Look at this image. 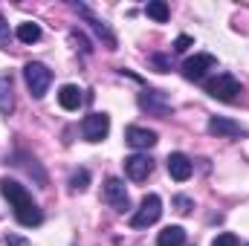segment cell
<instances>
[{"mask_svg":"<svg viewBox=\"0 0 249 246\" xmlns=\"http://www.w3.org/2000/svg\"><path fill=\"white\" fill-rule=\"evenodd\" d=\"M0 194H3V197L9 200V206L15 209V220H18L20 226L32 229V226H41V223H44V211H41L38 203L32 200V194L26 191V185H20L18 180L3 177V180H0Z\"/></svg>","mask_w":249,"mask_h":246,"instance_id":"obj_1","label":"cell"},{"mask_svg":"<svg viewBox=\"0 0 249 246\" xmlns=\"http://www.w3.org/2000/svg\"><path fill=\"white\" fill-rule=\"evenodd\" d=\"M23 81H26L32 99H44L47 90H50V84H53V70L41 61H29L23 67Z\"/></svg>","mask_w":249,"mask_h":246,"instance_id":"obj_2","label":"cell"},{"mask_svg":"<svg viewBox=\"0 0 249 246\" xmlns=\"http://www.w3.org/2000/svg\"><path fill=\"white\" fill-rule=\"evenodd\" d=\"M206 93H209L212 99H217V102H235V99L244 93V87H241V81H238L232 72H220L217 78H212V81L206 84Z\"/></svg>","mask_w":249,"mask_h":246,"instance_id":"obj_3","label":"cell"},{"mask_svg":"<svg viewBox=\"0 0 249 246\" xmlns=\"http://www.w3.org/2000/svg\"><path fill=\"white\" fill-rule=\"evenodd\" d=\"M160 217H162V200H160V194H145L142 203H139V209H136V214L130 217V226L133 229H148Z\"/></svg>","mask_w":249,"mask_h":246,"instance_id":"obj_4","label":"cell"},{"mask_svg":"<svg viewBox=\"0 0 249 246\" xmlns=\"http://www.w3.org/2000/svg\"><path fill=\"white\" fill-rule=\"evenodd\" d=\"M139 107L148 110V113H154V116H160V119H165V116L174 113V105H171V99H168L165 90H145V93H139Z\"/></svg>","mask_w":249,"mask_h":246,"instance_id":"obj_5","label":"cell"},{"mask_svg":"<svg viewBox=\"0 0 249 246\" xmlns=\"http://www.w3.org/2000/svg\"><path fill=\"white\" fill-rule=\"evenodd\" d=\"M105 203L113 209V211H119V214H124L127 209H130V197H127V188H124V180H119V177H107L105 180Z\"/></svg>","mask_w":249,"mask_h":246,"instance_id":"obj_6","label":"cell"},{"mask_svg":"<svg viewBox=\"0 0 249 246\" xmlns=\"http://www.w3.org/2000/svg\"><path fill=\"white\" fill-rule=\"evenodd\" d=\"M110 133V116L107 113H90L81 119V136L87 142H102Z\"/></svg>","mask_w":249,"mask_h":246,"instance_id":"obj_7","label":"cell"},{"mask_svg":"<svg viewBox=\"0 0 249 246\" xmlns=\"http://www.w3.org/2000/svg\"><path fill=\"white\" fill-rule=\"evenodd\" d=\"M151 171H154V159L148 154H130V157H124V174H127V180L142 183V180L151 177Z\"/></svg>","mask_w":249,"mask_h":246,"instance_id":"obj_8","label":"cell"},{"mask_svg":"<svg viewBox=\"0 0 249 246\" xmlns=\"http://www.w3.org/2000/svg\"><path fill=\"white\" fill-rule=\"evenodd\" d=\"M214 67H217V58H214V55L200 53V55H194V58L183 61V75H186L188 81H203V78H206V72H209V70H214Z\"/></svg>","mask_w":249,"mask_h":246,"instance_id":"obj_9","label":"cell"},{"mask_svg":"<svg viewBox=\"0 0 249 246\" xmlns=\"http://www.w3.org/2000/svg\"><path fill=\"white\" fill-rule=\"evenodd\" d=\"M72 9H75V12H78L81 18H87V23L93 26V32H96V35H99V38H102V41H105V44H107L110 50H116V35L110 32V26H107L105 20H99V18H96V15L90 12V6H84V3H75Z\"/></svg>","mask_w":249,"mask_h":246,"instance_id":"obj_10","label":"cell"},{"mask_svg":"<svg viewBox=\"0 0 249 246\" xmlns=\"http://www.w3.org/2000/svg\"><path fill=\"white\" fill-rule=\"evenodd\" d=\"M124 142H127L130 148H136V151H148V148H154L160 139H157V133H154V130L139 127V124H130V127L124 130Z\"/></svg>","mask_w":249,"mask_h":246,"instance_id":"obj_11","label":"cell"},{"mask_svg":"<svg viewBox=\"0 0 249 246\" xmlns=\"http://www.w3.org/2000/svg\"><path fill=\"white\" fill-rule=\"evenodd\" d=\"M209 133H212V136H226V139H235V136H247L249 130L244 127V124L226 119V116H212V119H209Z\"/></svg>","mask_w":249,"mask_h":246,"instance_id":"obj_12","label":"cell"},{"mask_svg":"<svg viewBox=\"0 0 249 246\" xmlns=\"http://www.w3.org/2000/svg\"><path fill=\"white\" fill-rule=\"evenodd\" d=\"M165 168H168V174H171V180H177V183H186L188 177H191V171H194V162L188 159L186 154H168V159H165Z\"/></svg>","mask_w":249,"mask_h":246,"instance_id":"obj_13","label":"cell"},{"mask_svg":"<svg viewBox=\"0 0 249 246\" xmlns=\"http://www.w3.org/2000/svg\"><path fill=\"white\" fill-rule=\"evenodd\" d=\"M12 110H15V81H12V72H3L0 75V113L12 116Z\"/></svg>","mask_w":249,"mask_h":246,"instance_id":"obj_14","label":"cell"},{"mask_svg":"<svg viewBox=\"0 0 249 246\" xmlns=\"http://www.w3.org/2000/svg\"><path fill=\"white\" fill-rule=\"evenodd\" d=\"M81 102H84V96H81V90L75 84H64L61 90H58V105H61L64 110H78Z\"/></svg>","mask_w":249,"mask_h":246,"instance_id":"obj_15","label":"cell"},{"mask_svg":"<svg viewBox=\"0 0 249 246\" xmlns=\"http://www.w3.org/2000/svg\"><path fill=\"white\" fill-rule=\"evenodd\" d=\"M186 244V229L183 226H165L157 235V246H183Z\"/></svg>","mask_w":249,"mask_h":246,"instance_id":"obj_16","label":"cell"},{"mask_svg":"<svg viewBox=\"0 0 249 246\" xmlns=\"http://www.w3.org/2000/svg\"><path fill=\"white\" fill-rule=\"evenodd\" d=\"M15 38H18L20 44H35V41H41V26L32 23V20H23V23H18Z\"/></svg>","mask_w":249,"mask_h":246,"instance_id":"obj_17","label":"cell"},{"mask_svg":"<svg viewBox=\"0 0 249 246\" xmlns=\"http://www.w3.org/2000/svg\"><path fill=\"white\" fill-rule=\"evenodd\" d=\"M145 15H148L151 20H157V23H165V20H168V15H171V9H168V3H165V0H148Z\"/></svg>","mask_w":249,"mask_h":246,"instance_id":"obj_18","label":"cell"},{"mask_svg":"<svg viewBox=\"0 0 249 246\" xmlns=\"http://www.w3.org/2000/svg\"><path fill=\"white\" fill-rule=\"evenodd\" d=\"M87 185H90V171H87V168L72 171V177H70V188H72V191H84Z\"/></svg>","mask_w":249,"mask_h":246,"instance_id":"obj_19","label":"cell"},{"mask_svg":"<svg viewBox=\"0 0 249 246\" xmlns=\"http://www.w3.org/2000/svg\"><path fill=\"white\" fill-rule=\"evenodd\" d=\"M212 246H241V241H238V235H232V232H220V235L212 241Z\"/></svg>","mask_w":249,"mask_h":246,"instance_id":"obj_20","label":"cell"},{"mask_svg":"<svg viewBox=\"0 0 249 246\" xmlns=\"http://www.w3.org/2000/svg\"><path fill=\"white\" fill-rule=\"evenodd\" d=\"M9 44H12V32H9L6 18L0 15V50H9Z\"/></svg>","mask_w":249,"mask_h":246,"instance_id":"obj_21","label":"cell"},{"mask_svg":"<svg viewBox=\"0 0 249 246\" xmlns=\"http://www.w3.org/2000/svg\"><path fill=\"white\" fill-rule=\"evenodd\" d=\"M174 206H177V211H180V214H188L194 203H191V197H183V194H177V197H174Z\"/></svg>","mask_w":249,"mask_h":246,"instance_id":"obj_22","label":"cell"},{"mask_svg":"<svg viewBox=\"0 0 249 246\" xmlns=\"http://www.w3.org/2000/svg\"><path fill=\"white\" fill-rule=\"evenodd\" d=\"M188 47H194V38H191V35H180V38L174 41V53H186Z\"/></svg>","mask_w":249,"mask_h":246,"instance_id":"obj_23","label":"cell"},{"mask_svg":"<svg viewBox=\"0 0 249 246\" xmlns=\"http://www.w3.org/2000/svg\"><path fill=\"white\" fill-rule=\"evenodd\" d=\"M70 38H72V41H75V44H81V50H84V53H87V55H90V53H93V47H90V44H87V38H84V35H81V32H78V29H72V32H70Z\"/></svg>","mask_w":249,"mask_h":246,"instance_id":"obj_24","label":"cell"},{"mask_svg":"<svg viewBox=\"0 0 249 246\" xmlns=\"http://www.w3.org/2000/svg\"><path fill=\"white\" fill-rule=\"evenodd\" d=\"M151 61L157 64V70H160V72H171V61H168L165 55H151Z\"/></svg>","mask_w":249,"mask_h":246,"instance_id":"obj_25","label":"cell"},{"mask_svg":"<svg viewBox=\"0 0 249 246\" xmlns=\"http://www.w3.org/2000/svg\"><path fill=\"white\" fill-rule=\"evenodd\" d=\"M3 244H6V246H29V241H26V238H20V235H6V238H3Z\"/></svg>","mask_w":249,"mask_h":246,"instance_id":"obj_26","label":"cell"},{"mask_svg":"<svg viewBox=\"0 0 249 246\" xmlns=\"http://www.w3.org/2000/svg\"><path fill=\"white\" fill-rule=\"evenodd\" d=\"M247 246H249V244H247Z\"/></svg>","mask_w":249,"mask_h":246,"instance_id":"obj_27","label":"cell"}]
</instances>
